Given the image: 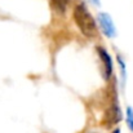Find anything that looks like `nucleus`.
<instances>
[{
	"mask_svg": "<svg viewBox=\"0 0 133 133\" xmlns=\"http://www.w3.org/2000/svg\"><path fill=\"white\" fill-rule=\"evenodd\" d=\"M69 3L70 0H50V4L53 6V9L57 12V13H65L67 6H69Z\"/></svg>",
	"mask_w": 133,
	"mask_h": 133,
	"instance_id": "5",
	"label": "nucleus"
},
{
	"mask_svg": "<svg viewBox=\"0 0 133 133\" xmlns=\"http://www.w3.org/2000/svg\"><path fill=\"white\" fill-rule=\"evenodd\" d=\"M98 22L101 26V30L103 31V34L107 38H114L116 35V30H115V25L111 19V17L107 13H99L98 14Z\"/></svg>",
	"mask_w": 133,
	"mask_h": 133,
	"instance_id": "3",
	"label": "nucleus"
},
{
	"mask_svg": "<svg viewBox=\"0 0 133 133\" xmlns=\"http://www.w3.org/2000/svg\"><path fill=\"white\" fill-rule=\"evenodd\" d=\"M122 120V111L120 107L118 106L116 102L111 103V106L106 110L105 116H103V124L106 127H112L116 123H119Z\"/></svg>",
	"mask_w": 133,
	"mask_h": 133,
	"instance_id": "2",
	"label": "nucleus"
},
{
	"mask_svg": "<svg viewBox=\"0 0 133 133\" xmlns=\"http://www.w3.org/2000/svg\"><path fill=\"white\" fill-rule=\"evenodd\" d=\"M72 16H74L76 26L79 27V30L83 32L84 36H87L88 39H94L97 36L98 30H97L96 21L83 3L75 5Z\"/></svg>",
	"mask_w": 133,
	"mask_h": 133,
	"instance_id": "1",
	"label": "nucleus"
},
{
	"mask_svg": "<svg viewBox=\"0 0 133 133\" xmlns=\"http://www.w3.org/2000/svg\"><path fill=\"white\" fill-rule=\"evenodd\" d=\"M97 52H98V56L101 58V62H102V75L105 78V80H109L111 78V74H112V61H111V56L102 48V46H98L97 48Z\"/></svg>",
	"mask_w": 133,
	"mask_h": 133,
	"instance_id": "4",
	"label": "nucleus"
},
{
	"mask_svg": "<svg viewBox=\"0 0 133 133\" xmlns=\"http://www.w3.org/2000/svg\"><path fill=\"white\" fill-rule=\"evenodd\" d=\"M90 1H92L94 5H98V4H99V0H90Z\"/></svg>",
	"mask_w": 133,
	"mask_h": 133,
	"instance_id": "7",
	"label": "nucleus"
},
{
	"mask_svg": "<svg viewBox=\"0 0 133 133\" xmlns=\"http://www.w3.org/2000/svg\"><path fill=\"white\" fill-rule=\"evenodd\" d=\"M112 133H120V129H115V131H114Z\"/></svg>",
	"mask_w": 133,
	"mask_h": 133,
	"instance_id": "8",
	"label": "nucleus"
},
{
	"mask_svg": "<svg viewBox=\"0 0 133 133\" xmlns=\"http://www.w3.org/2000/svg\"><path fill=\"white\" fill-rule=\"evenodd\" d=\"M127 124H128L129 129L133 132V109L132 107L127 109Z\"/></svg>",
	"mask_w": 133,
	"mask_h": 133,
	"instance_id": "6",
	"label": "nucleus"
}]
</instances>
